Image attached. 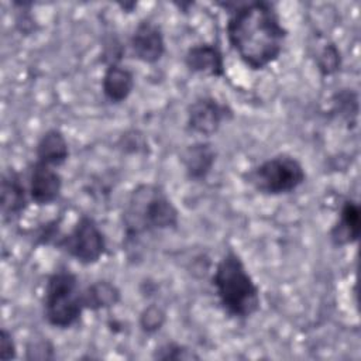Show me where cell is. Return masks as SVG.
Returning a JSON list of instances; mask_svg holds the SVG:
<instances>
[{
	"mask_svg": "<svg viewBox=\"0 0 361 361\" xmlns=\"http://www.w3.org/2000/svg\"><path fill=\"white\" fill-rule=\"evenodd\" d=\"M152 358L164 360V361H168V360L180 361V360H199L200 355L193 348H190L182 343L166 341L154 350Z\"/></svg>",
	"mask_w": 361,
	"mask_h": 361,
	"instance_id": "cell-17",
	"label": "cell"
},
{
	"mask_svg": "<svg viewBox=\"0 0 361 361\" xmlns=\"http://www.w3.org/2000/svg\"><path fill=\"white\" fill-rule=\"evenodd\" d=\"M121 221L127 241H135L145 234L178 228L179 210L162 186L140 183L124 203Z\"/></svg>",
	"mask_w": 361,
	"mask_h": 361,
	"instance_id": "cell-2",
	"label": "cell"
},
{
	"mask_svg": "<svg viewBox=\"0 0 361 361\" xmlns=\"http://www.w3.org/2000/svg\"><path fill=\"white\" fill-rule=\"evenodd\" d=\"M83 289L76 274L66 268L54 271L45 283L42 312L47 323L59 330L76 326L85 312Z\"/></svg>",
	"mask_w": 361,
	"mask_h": 361,
	"instance_id": "cell-4",
	"label": "cell"
},
{
	"mask_svg": "<svg viewBox=\"0 0 361 361\" xmlns=\"http://www.w3.org/2000/svg\"><path fill=\"white\" fill-rule=\"evenodd\" d=\"M30 193L20 172L8 168L1 175L0 186V212L3 223L18 220L28 207Z\"/></svg>",
	"mask_w": 361,
	"mask_h": 361,
	"instance_id": "cell-10",
	"label": "cell"
},
{
	"mask_svg": "<svg viewBox=\"0 0 361 361\" xmlns=\"http://www.w3.org/2000/svg\"><path fill=\"white\" fill-rule=\"evenodd\" d=\"M212 285L220 307L228 317L245 320L259 312V286L234 248H227L217 261Z\"/></svg>",
	"mask_w": 361,
	"mask_h": 361,
	"instance_id": "cell-3",
	"label": "cell"
},
{
	"mask_svg": "<svg viewBox=\"0 0 361 361\" xmlns=\"http://www.w3.org/2000/svg\"><path fill=\"white\" fill-rule=\"evenodd\" d=\"M130 48L137 61L147 65L158 63L166 52L161 25L151 18H142L130 37Z\"/></svg>",
	"mask_w": 361,
	"mask_h": 361,
	"instance_id": "cell-8",
	"label": "cell"
},
{
	"mask_svg": "<svg viewBox=\"0 0 361 361\" xmlns=\"http://www.w3.org/2000/svg\"><path fill=\"white\" fill-rule=\"evenodd\" d=\"M55 247L80 265L97 264L107 252V238L99 223L87 214H82L72 228L62 234Z\"/></svg>",
	"mask_w": 361,
	"mask_h": 361,
	"instance_id": "cell-6",
	"label": "cell"
},
{
	"mask_svg": "<svg viewBox=\"0 0 361 361\" xmlns=\"http://www.w3.org/2000/svg\"><path fill=\"white\" fill-rule=\"evenodd\" d=\"M243 178L257 193L276 197L298 190L306 182L307 172L295 155L279 152L250 168Z\"/></svg>",
	"mask_w": 361,
	"mask_h": 361,
	"instance_id": "cell-5",
	"label": "cell"
},
{
	"mask_svg": "<svg viewBox=\"0 0 361 361\" xmlns=\"http://www.w3.org/2000/svg\"><path fill=\"white\" fill-rule=\"evenodd\" d=\"M17 358V344L13 333L3 327L0 331V360L8 361Z\"/></svg>",
	"mask_w": 361,
	"mask_h": 361,
	"instance_id": "cell-20",
	"label": "cell"
},
{
	"mask_svg": "<svg viewBox=\"0 0 361 361\" xmlns=\"http://www.w3.org/2000/svg\"><path fill=\"white\" fill-rule=\"evenodd\" d=\"M135 87V76L131 69L120 62H110L102 76V93L111 104L126 102Z\"/></svg>",
	"mask_w": 361,
	"mask_h": 361,
	"instance_id": "cell-13",
	"label": "cell"
},
{
	"mask_svg": "<svg viewBox=\"0 0 361 361\" xmlns=\"http://www.w3.org/2000/svg\"><path fill=\"white\" fill-rule=\"evenodd\" d=\"M186 68L196 75L209 78H224L226 61L217 44L199 42L190 45L185 52Z\"/></svg>",
	"mask_w": 361,
	"mask_h": 361,
	"instance_id": "cell-11",
	"label": "cell"
},
{
	"mask_svg": "<svg viewBox=\"0 0 361 361\" xmlns=\"http://www.w3.org/2000/svg\"><path fill=\"white\" fill-rule=\"evenodd\" d=\"M233 117V110L213 96L196 97L186 110V127L200 137L214 135Z\"/></svg>",
	"mask_w": 361,
	"mask_h": 361,
	"instance_id": "cell-7",
	"label": "cell"
},
{
	"mask_svg": "<svg viewBox=\"0 0 361 361\" xmlns=\"http://www.w3.org/2000/svg\"><path fill=\"white\" fill-rule=\"evenodd\" d=\"M217 152L209 141H196L180 154V162L183 165L186 176L193 182L206 180L216 164Z\"/></svg>",
	"mask_w": 361,
	"mask_h": 361,
	"instance_id": "cell-14",
	"label": "cell"
},
{
	"mask_svg": "<svg viewBox=\"0 0 361 361\" xmlns=\"http://www.w3.org/2000/svg\"><path fill=\"white\" fill-rule=\"evenodd\" d=\"M361 233V210L358 203L348 197L341 206L338 216L329 231V238L334 247L355 244Z\"/></svg>",
	"mask_w": 361,
	"mask_h": 361,
	"instance_id": "cell-12",
	"label": "cell"
},
{
	"mask_svg": "<svg viewBox=\"0 0 361 361\" xmlns=\"http://www.w3.org/2000/svg\"><path fill=\"white\" fill-rule=\"evenodd\" d=\"M317 66L319 71L324 75H333L336 73L341 66V55L340 49L336 47V44L330 42L326 44L317 54Z\"/></svg>",
	"mask_w": 361,
	"mask_h": 361,
	"instance_id": "cell-19",
	"label": "cell"
},
{
	"mask_svg": "<svg viewBox=\"0 0 361 361\" xmlns=\"http://www.w3.org/2000/svg\"><path fill=\"white\" fill-rule=\"evenodd\" d=\"M121 292L116 283L107 279H99L83 289L85 309L90 312L107 310L118 305Z\"/></svg>",
	"mask_w": 361,
	"mask_h": 361,
	"instance_id": "cell-16",
	"label": "cell"
},
{
	"mask_svg": "<svg viewBox=\"0 0 361 361\" xmlns=\"http://www.w3.org/2000/svg\"><path fill=\"white\" fill-rule=\"evenodd\" d=\"M63 178L58 168L35 161L30 171L28 193L30 200L39 207L55 203L62 193Z\"/></svg>",
	"mask_w": 361,
	"mask_h": 361,
	"instance_id": "cell-9",
	"label": "cell"
},
{
	"mask_svg": "<svg viewBox=\"0 0 361 361\" xmlns=\"http://www.w3.org/2000/svg\"><path fill=\"white\" fill-rule=\"evenodd\" d=\"M35 161L54 168L62 166L69 158V142L59 128H48L37 141Z\"/></svg>",
	"mask_w": 361,
	"mask_h": 361,
	"instance_id": "cell-15",
	"label": "cell"
},
{
	"mask_svg": "<svg viewBox=\"0 0 361 361\" xmlns=\"http://www.w3.org/2000/svg\"><path fill=\"white\" fill-rule=\"evenodd\" d=\"M165 322H166V313L158 305H148L147 307H144L138 319L140 329L147 334L158 333L164 327Z\"/></svg>",
	"mask_w": 361,
	"mask_h": 361,
	"instance_id": "cell-18",
	"label": "cell"
},
{
	"mask_svg": "<svg viewBox=\"0 0 361 361\" xmlns=\"http://www.w3.org/2000/svg\"><path fill=\"white\" fill-rule=\"evenodd\" d=\"M288 34L274 3L248 1L228 11V45L250 71H264L275 63L283 52Z\"/></svg>",
	"mask_w": 361,
	"mask_h": 361,
	"instance_id": "cell-1",
	"label": "cell"
}]
</instances>
